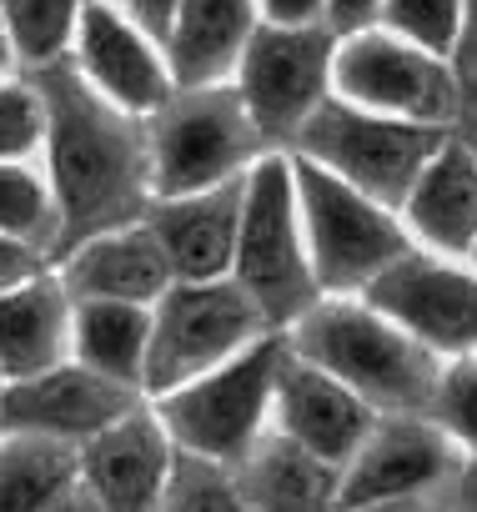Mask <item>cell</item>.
I'll use <instances>...</instances> for the list:
<instances>
[{
	"mask_svg": "<svg viewBox=\"0 0 477 512\" xmlns=\"http://www.w3.org/2000/svg\"><path fill=\"white\" fill-rule=\"evenodd\" d=\"M41 86L46 106V141L41 171L51 181L61 211V251L86 236L131 226L151 211V151H146V116H131L96 96L66 61L46 71H26Z\"/></svg>",
	"mask_w": 477,
	"mask_h": 512,
	"instance_id": "1",
	"label": "cell"
},
{
	"mask_svg": "<svg viewBox=\"0 0 477 512\" xmlns=\"http://www.w3.org/2000/svg\"><path fill=\"white\" fill-rule=\"evenodd\" d=\"M282 337L302 362L337 377L377 417H427L447 367L392 317H382L367 297H322Z\"/></svg>",
	"mask_w": 477,
	"mask_h": 512,
	"instance_id": "2",
	"label": "cell"
},
{
	"mask_svg": "<svg viewBox=\"0 0 477 512\" xmlns=\"http://www.w3.org/2000/svg\"><path fill=\"white\" fill-rule=\"evenodd\" d=\"M231 282L252 297V307L267 317L272 332H292L322 302L307 231H302V206H297V171L287 151H272L247 176Z\"/></svg>",
	"mask_w": 477,
	"mask_h": 512,
	"instance_id": "3",
	"label": "cell"
},
{
	"mask_svg": "<svg viewBox=\"0 0 477 512\" xmlns=\"http://www.w3.org/2000/svg\"><path fill=\"white\" fill-rule=\"evenodd\" d=\"M146 151H151V191L186 196L211 191L226 181L252 176L257 161L272 156L257 121L247 116L231 81L221 86H176L146 116Z\"/></svg>",
	"mask_w": 477,
	"mask_h": 512,
	"instance_id": "4",
	"label": "cell"
},
{
	"mask_svg": "<svg viewBox=\"0 0 477 512\" xmlns=\"http://www.w3.org/2000/svg\"><path fill=\"white\" fill-rule=\"evenodd\" d=\"M287 362V337L272 332L257 347H247L242 357H231L226 367L146 397L161 417V427L171 432L176 452L206 457V462H236L252 442H262L272 432V402H277V377Z\"/></svg>",
	"mask_w": 477,
	"mask_h": 512,
	"instance_id": "5",
	"label": "cell"
},
{
	"mask_svg": "<svg viewBox=\"0 0 477 512\" xmlns=\"http://www.w3.org/2000/svg\"><path fill=\"white\" fill-rule=\"evenodd\" d=\"M297 206H302V231L312 251V272L322 297H362L402 251H412V236L402 216L347 181L327 176L312 161H297Z\"/></svg>",
	"mask_w": 477,
	"mask_h": 512,
	"instance_id": "6",
	"label": "cell"
},
{
	"mask_svg": "<svg viewBox=\"0 0 477 512\" xmlns=\"http://www.w3.org/2000/svg\"><path fill=\"white\" fill-rule=\"evenodd\" d=\"M452 126H417V121H397V116H377L362 111L342 96H332L307 131L297 136V146L287 156L322 166L327 176L347 181L352 191L402 211L412 181L422 176V166L432 161V151L447 141Z\"/></svg>",
	"mask_w": 477,
	"mask_h": 512,
	"instance_id": "7",
	"label": "cell"
},
{
	"mask_svg": "<svg viewBox=\"0 0 477 512\" xmlns=\"http://www.w3.org/2000/svg\"><path fill=\"white\" fill-rule=\"evenodd\" d=\"M272 337L267 317L231 277L221 282H171L151 307V352H146V397L176 392L231 357Z\"/></svg>",
	"mask_w": 477,
	"mask_h": 512,
	"instance_id": "8",
	"label": "cell"
},
{
	"mask_svg": "<svg viewBox=\"0 0 477 512\" xmlns=\"http://www.w3.org/2000/svg\"><path fill=\"white\" fill-rule=\"evenodd\" d=\"M337 31L327 26H262L231 86L272 151H292L307 121L337 96Z\"/></svg>",
	"mask_w": 477,
	"mask_h": 512,
	"instance_id": "9",
	"label": "cell"
},
{
	"mask_svg": "<svg viewBox=\"0 0 477 512\" xmlns=\"http://www.w3.org/2000/svg\"><path fill=\"white\" fill-rule=\"evenodd\" d=\"M332 86L342 101H352L362 111L417 121V126H452L457 106H462L457 66L447 56H432V51L392 36L387 26L337 36Z\"/></svg>",
	"mask_w": 477,
	"mask_h": 512,
	"instance_id": "10",
	"label": "cell"
},
{
	"mask_svg": "<svg viewBox=\"0 0 477 512\" xmlns=\"http://www.w3.org/2000/svg\"><path fill=\"white\" fill-rule=\"evenodd\" d=\"M362 297L442 362L477 352V267L467 256H437L412 246Z\"/></svg>",
	"mask_w": 477,
	"mask_h": 512,
	"instance_id": "11",
	"label": "cell"
},
{
	"mask_svg": "<svg viewBox=\"0 0 477 512\" xmlns=\"http://www.w3.org/2000/svg\"><path fill=\"white\" fill-rule=\"evenodd\" d=\"M146 397L136 387H121L91 367H81L76 357L26 377V382H6V402H0V432H26V437H46L61 447H86L91 437H101L111 422H121L126 412H136Z\"/></svg>",
	"mask_w": 477,
	"mask_h": 512,
	"instance_id": "12",
	"label": "cell"
},
{
	"mask_svg": "<svg viewBox=\"0 0 477 512\" xmlns=\"http://www.w3.org/2000/svg\"><path fill=\"white\" fill-rule=\"evenodd\" d=\"M462 467L467 457L432 417H377L352 462L342 467V507L442 492L462 477Z\"/></svg>",
	"mask_w": 477,
	"mask_h": 512,
	"instance_id": "13",
	"label": "cell"
},
{
	"mask_svg": "<svg viewBox=\"0 0 477 512\" xmlns=\"http://www.w3.org/2000/svg\"><path fill=\"white\" fill-rule=\"evenodd\" d=\"M66 66L96 96H106L111 106H121L131 116H151L176 91L166 46L151 31H141L136 21H126L121 11H111L106 0H91L86 6Z\"/></svg>",
	"mask_w": 477,
	"mask_h": 512,
	"instance_id": "14",
	"label": "cell"
},
{
	"mask_svg": "<svg viewBox=\"0 0 477 512\" xmlns=\"http://www.w3.org/2000/svg\"><path fill=\"white\" fill-rule=\"evenodd\" d=\"M76 462H81V487L101 512H156L161 487L176 467V442L161 427L156 407L141 402L101 437H91L76 452Z\"/></svg>",
	"mask_w": 477,
	"mask_h": 512,
	"instance_id": "15",
	"label": "cell"
},
{
	"mask_svg": "<svg viewBox=\"0 0 477 512\" xmlns=\"http://www.w3.org/2000/svg\"><path fill=\"white\" fill-rule=\"evenodd\" d=\"M377 412L347 392L337 377H327L322 367L302 362L292 347H287V362H282V377H277V402H272V432H282L287 442L307 447L312 457L332 462V467H347L352 452L362 447V437L372 432Z\"/></svg>",
	"mask_w": 477,
	"mask_h": 512,
	"instance_id": "16",
	"label": "cell"
},
{
	"mask_svg": "<svg viewBox=\"0 0 477 512\" xmlns=\"http://www.w3.org/2000/svg\"><path fill=\"white\" fill-rule=\"evenodd\" d=\"M242 196H247V176L226 181V186H211V191H186V196H156L151 201L146 226L161 241L171 282H221V277H231L236 226H242Z\"/></svg>",
	"mask_w": 477,
	"mask_h": 512,
	"instance_id": "17",
	"label": "cell"
},
{
	"mask_svg": "<svg viewBox=\"0 0 477 512\" xmlns=\"http://www.w3.org/2000/svg\"><path fill=\"white\" fill-rule=\"evenodd\" d=\"M56 272L76 302H136L156 307V297L171 287V267L161 256V241L151 236L146 216L101 236L76 241L56 256Z\"/></svg>",
	"mask_w": 477,
	"mask_h": 512,
	"instance_id": "18",
	"label": "cell"
},
{
	"mask_svg": "<svg viewBox=\"0 0 477 512\" xmlns=\"http://www.w3.org/2000/svg\"><path fill=\"white\" fill-rule=\"evenodd\" d=\"M397 216L412 246L437 251V256H472L477 246V151L457 131H447V141L432 151V161L412 181Z\"/></svg>",
	"mask_w": 477,
	"mask_h": 512,
	"instance_id": "19",
	"label": "cell"
},
{
	"mask_svg": "<svg viewBox=\"0 0 477 512\" xmlns=\"http://www.w3.org/2000/svg\"><path fill=\"white\" fill-rule=\"evenodd\" d=\"M71 322H76V297L66 292L56 262L31 282L11 287L0 297V377L26 382L71 362Z\"/></svg>",
	"mask_w": 477,
	"mask_h": 512,
	"instance_id": "20",
	"label": "cell"
},
{
	"mask_svg": "<svg viewBox=\"0 0 477 512\" xmlns=\"http://www.w3.org/2000/svg\"><path fill=\"white\" fill-rule=\"evenodd\" d=\"M257 31H262L257 0H181L171 16V31L161 41L176 86L231 81Z\"/></svg>",
	"mask_w": 477,
	"mask_h": 512,
	"instance_id": "21",
	"label": "cell"
},
{
	"mask_svg": "<svg viewBox=\"0 0 477 512\" xmlns=\"http://www.w3.org/2000/svg\"><path fill=\"white\" fill-rule=\"evenodd\" d=\"M231 482L247 512H337L342 507V467L312 457L307 447L267 432L231 462Z\"/></svg>",
	"mask_w": 477,
	"mask_h": 512,
	"instance_id": "22",
	"label": "cell"
},
{
	"mask_svg": "<svg viewBox=\"0 0 477 512\" xmlns=\"http://www.w3.org/2000/svg\"><path fill=\"white\" fill-rule=\"evenodd\" d=\"M146 352H151V307L136 302H76L71 357L121 387L146 397Z\"/></svg>",
	"mask_w": 477,
	"mask_h": 512,
	"instance_id": "23",
	"label": "cell"
},
{
	"mask_svg": "<svg viewBox=\"0 0 477 512\" xmlns=\"http://www.w3.org/2000/svg\"><path fill=\"white\" fill-rule=\"evenodd\" d=\"M81 482L76 447L0 432V512H51Z\"/></svg>",
	"mask_w": 477,
	"mask_h": 512,
	"instance_id": "24",
	"label": "cell"
},
{
	"mask_svg": "<svg viewBox=\"0 0 477 512\" xmlns=\"http://www.w3.org/2000/svg\"><path fill=\"white\" fill-rule=\"evenodd\" d=\"M91 0H0V26L21 71L61 66L76 46V26Z\"/></svg>",
	"mask_w": 477,
	"mask_h": 512,
	"instance_id": "25",
	"label": "cell"
},
{
	"mask_svg": "<svg viewBox=\"0 0 477 512\" xmlns=\"http://www.w3.org/2000/svg\"><path fill=\"white\" fill-rule=\"evenodd\" d=\"M0 236L26 241L56 262L61 246V211L41 161H0Z\"/></svg>",
	"mask_w": 477,
	"mask_h": 512,
	"instance_id": "26",
	"label": "cell"
},
{
	"mask_svg": "<svg viewBox=\"0 0 477 512\" xmlns=\"http://www.w3.org/2000/svg\"><path fill=\"white\" fill-rule=\"evenodd\" d=\"M156 512H247V507H242V492H236L226 462L176 452V467L161 487Z\"/></svg>",
	"mask_w": 477,
	"mask_h": 512,
	"instance_id": "27",
	"label": "cell"
},
{
	"mask_svg": "<svg viewBox=\"0 0 477 512\" xmlns=\"http://www.w3.org/2000/svg\"><path fill=\"white\" fill-rule=\"evenodd\" d=\"M462 6L467 0H387L377 26H387L392 36L452 61L457 41H462Z\"/></svg>",
	"mask_w": 477,
	"mask_h": 512,
	"instance_id": "28",
	"label": "cell"
},
{
	"mask_svg": "<svg viewBox=\"0 0 477 512\" xmlns=\"http://www.w3.org/2000/svg\"><path fill=\"white\" fill-rule=\"evenodd\" d=\"M46 106L36 76L16 71L0 81V161H41Z\"/></svg>",
	"mask_w": 477,
	"mask_h": 512,
	"instance_id": "29",
	"label": "cell"
},
{
	"mask_svg": "<svg viewBox=\"0 0 477 512\" xmlns=\"http://www.w3.org/2000/svg\"><path fill=\"white\" fill-rule=\"evenodd\" d=\"M427 417L452 437V447L467 462H477V352L442 367V382H437V397H432Z\"/></svg>",
	"mask_w": 477,
	"mask_h": 512,
	"instance_id": "30",
	"label": "cell"
},
{
	"mask_svg": "<svg viewBox=\"0 0 477 512\" xmlns=\"http://www.w3.org/2000/svg\"><path fill=\"white\" fill-rule=\"evenodd\" d=\"M46 267H51L46 251H36V246H26V241H11V236H0V297H6L11 287H21V282H31V277L46 272Z\"/></svg>",
	"mask_w": 477,
	"mask_h": 512,
	"instance_id": "31",
	"label": "cell"
},
{
	"mask_svg": "<svg viewBox=\"0 0 477 512\" xmlns=\"http://www.w3.org/2000/svg\"><path fill=\"white\" fill-rule=\"evenodd\" d=\"M257 11L262 26H327V0H257Z\"/></svg>",
	"mask_w": 477,
	"mask_h": 512,
	"instance_id": "32",
	"label": "cell"
},
{
	"mask_svg": "<svg viewBox=\"0 0 477 512\" xmlns=\"http://www.w3.org/2000/svg\"><path fill=\"white\" fill-rule=\"evenodd\" d=\"M111 11H121L126 21H136L141 31H151L156 41H166V31H171V16H176V6L181 0H106Z\"/></svg>",
	"mask_w": 477,
	"mask_h": 512,
	"instance_id": "33",
	"label": "cell"
},
{
	"mask_svg": "<svg viewBox=\"0 0 477 512\" xmlns=\"http://www.w3.org/2000/svg\"><path fill=\"white\" fill-rule=\"evenodd\" d=\"M382 6H387V0H327V26H332L337 36L367 31V26L382 21Z\"/></svg>",
	"mask_w": 477,
	"mask_h": 512,
	"instance_id": "34",
	"label": "cell"
},
{
	"mask_svg": "<svg viewBox=\"0 0 477 512\" xmlns=\"http://www.w3.org/2000/svg\"><path fill=\"white\" fill-rule=\"evenodd\" d=\"M457 487V482H452ZM452 487L442 492H422V497H382V502H357V507H337V512H452Z\"/></svg>",
	"mask_w": 477,
	"mask_h": 512,
	"instance_id": "35",
	"label": "cell"
},
{
	"mask_svg": "<svg viewBox=\"0 0 477 512\" xmlns=\"http://www.w3.org/2000/svg\"><path fill=\"white\" fill-rule=\"evenodd\" d=\"M452 66H457L462 81H477V0H467V6H462V41H457Z\"/></svg>",
	"mask_w": 477,
	"mask_h": 512,
	"instance_id": "36",
	"label": "cell"
},
{
	"mask_svg": "<svg viewBox=\"0 0 477 512\" xmlns=\"http://www.w3.org/2000/svg\"><path fill=\"white\" fill-rule=\"evenodd\" d=\"M452 131L477 151V81H462V106H457V121H452Z\"/></svg>",
	"mask_w": 477,
	"mask_h": 512,
	"instance_id": "37",
	"label": "cell"
},
{
	"mask_svg": "<svg viewBox=\"0 0 477 512\" xmlns=\"http://www.w3.org/2000/svg\"><path fill=\"white\" fill-rule=\"evenodd\" d=\"M452 512H477V462L462 467V477L452 487Z\"/></svg>",
	"mask_w": 477,
	"mask_h": 512,
	"instance_id": "38",
	"label": "cell"
},
{
	"mask_svg": "<svg viewBox=\"0 0 477 512\" xmlns=\"http://www.w3.org/2000/svg\"><path fill=\"white\" fill-rule=\"evenodd\" d=\"M51 512H101V507H96V502H91V492H86V487L76 482V492H71V497H61V502H56Z\"/></svg>",
	"mask_w": 477,
	"mask_h": 512,
	"instance_id": "39",
	"label": "cell"
},
{
	"mask_svg": "<svg viewBox=\"0 0 477 512\" xmlns=\"http://www.w3.org/2000/svg\"><path fill=\"white\" fill-rule=\"evenodd\" d=\"M16 71H21V61H16V51H11V41H6V26H0V81L16 76Z\"/></svg>",
	"mask_w": 477,
	"mask_h": 512,
	"instance_id": "40",
	"label": "cell"
},
{
	"mask_svg": "<svg viewBox=\"0 0 477 512\" xmlns=\"http://www.w3.org/2000/svg\"><path fill=\"white\" fill-rule=\"evenodd\" d=\"M0 402H6V377H0Z\"/></svg>",
	"mask_w": 477,
	"mask_h": 512,
	"instance_id": "41",
	"label": "cell"
},
{
	"mask_svg": "<svg viewBox=\"0 0 477 512\" xmlns=\"http://www.w3.org/2000/svg\"><path fill=\"white\" fill-rule=\"evenodd\" d=\"M467 262H472V267H477V246H472V256H467Z\"/></svg>",
	"mask_w": 477,
	"mask_h": 512,
	"instance_id": "42",
	"label": "cell"
}]
</instances>
